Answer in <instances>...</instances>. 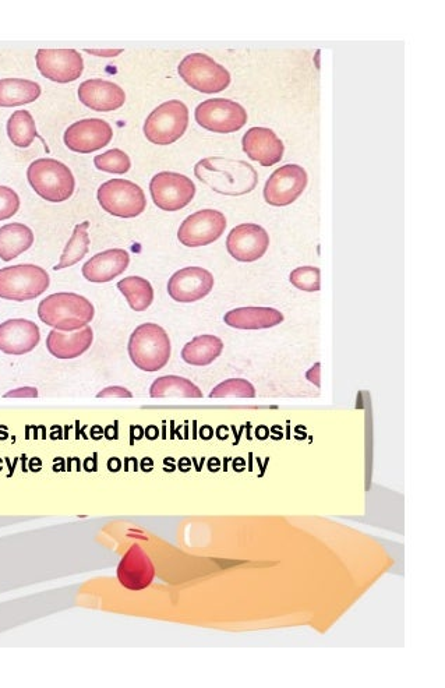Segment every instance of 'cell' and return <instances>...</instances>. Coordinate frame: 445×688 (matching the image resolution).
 I'll return each mask as SVG.
<instances>
[{"label": "cell", "instance_id": "5", "mask_svg": "<svg viewBox=\"0 0 445 688\" xmlns=\"http://www.w3.org/2000/svg\"><path fill=\"white\" fill-rule=\"evenodd\" d=\"M51 285L47 271L35 264H19L0 270V298L6 301H33Z\"/></svg>", "mask_w": 445, "mask_h": 688}, {"label": "cell", "instance_id": "37", "mask_svg": "<svg viewBox=\"0 0 445 688\" xmlns=\"http://www.w3.org/2000/svg\"><path fill=\"white\" fill-rule=\"evenodd\" d=\"M87 54L101 56V58H113L122 54L123 49H86Z\"/></svg>", "mask_w": 445, "mask_h": 688}, {"label": "cell", "instance_id": "31", "mask_svg": "<svg viewBox=\"0 0 445 688\" xmlns=\"http://www.w3.org/2000/svg\"><path fill=\"white\" fill-rule=\"evenodd\" d=\"M94 164L100 171L108 172V174L123 175L130 171L132 161L125 151L113 148L107 153L97 155L94 158Z\"/></svg>", "mask_w": 445, "mask_h": 688}, {"label": "cell", "instance_id": "32", "mask_svg": "<svg viewBox=\"0 0 445 688\" xmlns=\"http://www.w3.org/2000/svg\"><path fill=\"white\" fill-rule=\"evenodd\" d=\"M211 398H254L256 390L245 379H229L218 384L210 393Z\"/></svg>", "mask_w": 445, "mask_h": 688}, {"label": "cell", "instance_id": "24", "mask_svg": "<svg viewBox=\"0 0 445 688\" xmlns=\"http://www.w3.org/2000/svg\"><path fill=\"white\" fill-rule=\"evenodd\" d=\"M222 351H224V342L221 338L204 334L187 342L185 348L182 349V359L189 365L203 368L217 361Z\"/></svg>", "mask_w": 445, "mask_h": 688}, {"label": "cell", "instance_id": "25", "mask_svg": "<svg viewBox=\"0 0 445 688\" xmlns=\"http://www.w3.org/2000/svg\"><path fill=\"white\" fill-rule=\"evenodd\" d=\"M34 234L27 225L7 224L0 228V259L12 261L33 246Z\"/></svg>", "mask_w": 445, "mask_h": 688}, {"label": "cell", "instance_id": "33", "mask_svg": "<svg viewBox=\"0 0 445 688\" xmlns=\"http://www.w3.org/2000/svg\"><path fill=\"white\" fill-rule=\"evenodd\" d=\"M293 287L305 292L320 291V268L306 266L293 270L289 275Z\"/></svg>", "mask_w": 445, "mask_h": 688}, {"label": "cell", "instance_id": "10", "mask_svg": "<svg viewBox=\"0 0 445 688\" xmlns=\"http://www.w3.org/2000/svg\"><path fill=\"white\" fill-rule=\"evenodd\" d=\"M151 197L161 210L173 213L189 206L196 196L192 179L176 172H160L151 179Z\"/></svg>", "mask_w": 445, "mask_h": 688}, {"label": "cell", "instance_id": "8", "mask_svg": "<svg viewBox=\"0 0 445 688\" xmlns=\"http://www.w3.org/2000/svg\"><path fill=\"white\" fill-rule=\"evenodd\" d=\"M178 72L186 84L204 94L221 93L231 84L228 70L204 54L187 55Z\"/></svg>", "mask_w": 445, "mask_h": 688}, {"label": "cell", "instance_id": "34", "mask_svg": "<svg viewBox=\"0 0 445 688\" xmlns=\"http://www.w3.org/2000/svg\"><path fill=\"white\" fill-rule=\"evenodd\" d=\"M20 208L19 194L7 186H0V221L14 217Z\"/></svg>", "mask_w": 445, "mask_h": 688}, {"label": "cell", "instance_id": "30", "mask_svg": "<svg viewBox=\"0 0 445 688\" xmlns=\"http://www.w3.org/2000/svg\"><path fill=\"white\" fill-rule=\"evenodd\" d=\"M88 227H90V222L86 221L81 222V224L74 228L72 238L67 242L58 266L54 267L55 271L72 267L86 256L88 250H90V236H88L87 232Z\"/></svg>", "mask_w": 445, "mask_h": 688}, {"label": "cell", "instance_id": "6", "mask_svg": "<svg viewBox=\"0 0 445 688\" xmlns=\"http://www.w3.org/2000/svg\"><path fill=\"white\" fill-rule=\"evenodd\" d=\"M189 126V109L182 101L164 102L155 108L144 123L147 140L157 146H169L185 134Z\"/></svg>", "mask_w": 445, "mask_h": 688}, {"label": "cell", "instance_id": "19", "mask_svg": "<svg viewBox=\"0 0 445 688\" xmlns=\"http://www.w3.org/2000/svg\"><path fill=\"white\" fill-rule=\"evenodd\" d=\"M243 151L250 160L257 161L263 167H273L282 160L285 147L277 134L267 127H252L243 136Z\"/></svg>", "mask_w": 445, "mask_h": 688}, {"label": "cell", "instance_id": "28", "mask_svg": "<svg viewBox=\"0 0 445 688\" xmlns=\"http://www.w3.org/2000/svg\"><path fill=\"white\" fill-rule=\"evenodd\" d=\"M118 289L125 296L134 312H144L154 301L153 285L141 277H127L118 282Z\"/></svg>", "mask_w": 445, "mask_h": 688}, {"label": "cell", "instance_id": "12", "mask_svg": "<svg viewBox=\"0 0 445 688\" xmlns=\"http://www.w3.org/2000/svg\"><path fill=\"white\" fill-rule=\"evenodd\" d=\"M35 61L42 76L55 83H72L84 72L83 56L74 49H40Z\"/></svg>", "mask_w": 445, "mask_h": 688}, {"label": "cell", "instance_id": "1", "mask_svg": "<svg viewBox=\"0 0 445 688\" xmlns=\"http://www.w3.org/2000/svg\"><path fill=\"white\" fill-rule=\"evenodd\" d=\"M194 174L214 192L226 196H242L250 193L259 182V175L245 161L213 157L197 162Z\"/></svg>", "mask_w": 445, "mask_h": 688}, {"label": "cell", "instance_id": "35", "mask_svg": "<svg viewBox=\"0 0 445 688\" xmlns=\"http://www.w3.org/2000/svg\"><path fill=\"white\" fill-rule=\"evenodd\" d=\"M98 398H133V394L125 387L113 386L104 388L97 395Z\"/></svg>", "mask_w": 445, "mask_h": 688}, {"label": "cell", "instance_id": "23", "mask_svg": "<svg viewBox=\"0 0 445 688\" xmlns=\"http://www.w3.org/2000/svg\"><path fill=\"white\" fill-rule=\"evenodd\" d=\"M224 321L238 330H267L279 326L284 314L273 308H239L226 313Z\"/></svg>", "mask_w": 445, "mask_h": 688}, {"label": "cell", "instance_id": "17", "mask_svg": "<svg viewBox=\"0 0 445 688\" xmlns=\"http://www.w3.org/2000/svg\"><path fill=\"white\" fill-rule=\"evenodd\" d=\"M40 341V327L34 321L12 319L0 324V351L3 354L26 355L34 351Z\"/></svg>", "mask_w": 445, "mask_h": 688}, {"label": "cell", "instance_id": "27", "mask_svg": "<svg viewBox=\"0 0 445 688\" xmlns=\"http://www.w3.org/2000/svg\"><path fill=\"white\" fill-rule=\"evenodd\" d=\"M153 398H203V393L192 381L179 376H164L150 388Z\"/></svg>", "mask_w": 445, "mask_h": 688}, {"label": "cell", "instance_id": "36", "mask_svg": "<svg viewBox=\"0 0 445 688\" xmlns=\"http://www.w3.org/2000/svg\"><path fill=\"white\" fill-rule=\"evenodd\" d=\"M38 390L34 387L17 388L5 394V398H37Z\"/></svg>", "mask_w": 445, "mask_h": 688}, {"label": "cell", "instance_id": "11", "mask_svg": "<svg viewBox=\"0 0 445 688\" xmlns=\"http://www.w3.org/2000/svg\"><path fill=\"white\" fill-rule=\"evenodd\" d=\"M226 229V218L221 211H197L182 222L178 239L187 248H201L218 241Z\"/></svg>", "mask_w": 445, "mask_h": 688}, {"label": "cell", "instance_id": "15", "mask_svg": "<svg viewBox=\"0 0 445 688\" xmlns=\"http://www.w3.org/2000/svg\"><path fill=\"white\" fill-rule=\"evenodd\" d=\"M214 288V277L201 267H186L176 271L168 282V294L173 301L193 303L206 298Z\"/></svg>", "mask_w": 445, "mask_h": 688}, {"label": "cell", "instance_id": "14", "mask_svg": "<svg viewBox=\"0 0 445 688\" xmlns=\"http://www.w3.org/2000/svg\"><path fill=\"white\" fill-rule=\"evenodd\" d=\"M113 130L108 122L102 119H83L67 127L65 132L66 147L74 153L91 154L111 143Z\"/></svg>", "mask_w": 445, "mask_h": 688}, {"label": "cell", "instance_id": "20", "mask_svg": "<svg viewBox=\"0 0 445 688\" xmlns=\"http://www.w3.org/2000/svg\"><path fill=\"white\" fill-rule=\"evenodd\" d=\"M81 104L97 112H112L122 108L126 102L123 88L112 81L94 79L81 83L79 87Z\"/></svg>", "mask_w": 445, "mask_h": 688}, {"label": "cell", "instance_id": "16", "mask_svg": "<svg viewBox=\"0 0 445 688\" xmlns=\"http://www.w3.org/2000/svg\"><path fill=\"white\" fill-rule=\"evenodd\" d=\"M270 236L257 224H242L232 229L226 239V249L233 259L253 263L266 254Z\"/></svg>", "mask_w": 445, "mask_h": 688}, {"label": "cell", "instance_id": "9", "mask_svg": "<svg viewBox=\"0 0 445 688\" xmlns=\"http://www.w3.org/2000/svg\"><path fill=\"white\" fill-rule=\"evenodd\" d=\"M194 116L201 127L221 134L238 132L247 122L246 109L238 102L225 98L201 102Z\"/></svg>", "mask_w": 445, "mask_h": 688}, {"label": "cell", "instance_id": "4", "mask_svg": "<svg viewBox=\"0 0 445 688\" xmlns=\"http://www.w3.org/2000/svg\"><path fill=\"white\" fill-rule=\"evenodd\" d=\"M31 188L49 203H63L73 196L76 181L69 167L52 158L34 161L27 169Z\"/></svg>", "mask_w": 445, "mask_h": 688}, {"label": "cell", "instance_id": "29", "mask_svg": "<svg viewBox=\"0 0 445 688\" xmlns=\"http://www.w3.org/2000/svg\"><path fill=\"white\" fill-rule=\"evenodd\" d=\"M7 136L16 147L27 148L37 139V126L28 111H16L7 121Z\"/></svg>", "mask_w": 445, "mask_h": 688}, {"label": "cell", "instance_id": "3", "mask_svg": "<svg viewBox=\"0 0 445 688\" xmlns=\"http://www.w3.org/2000/svg\"><path fill=\"white\" fill-rule=\"evenodd\" d=\"M129 356L134 365L144 372H158L171 359V340L167 331L154 323L141 324L130 335Z\"/></svg>", "mask_w": 445, "mask_h": 688}, {"label": "cell", "instance_id": "26", "mask_svg": "<svg viewBox=\"0 0 445 688\" xmlns=\"http://www.w3.org/2000/svg\"><path fill=\"white\" fill-rule=\"evenodd\" d=\"M41 95V86L26 79L0 80V107L13 108L31 104Z\"/></svg>", "mask_w": 445, "mask_h": 688}, {"label": "cell", "instance_id": "21", "mask_svg": "<svg viewBox=\"0 0 445 688\" xmlns=\"http://www.w3.org/2000/svg\"><path fill=\"white\" fill-rule=\"evenodd\" d=\"M130 256L123 249H109L95 254L83 266V275L87 281L104 284L118 278L127 270Z\"/></svg>", "mask_w": 445, "mask_h": 688}, {"label": "cell", "instance_id": "22", "mask_svg": "<svg viewBox=\"0 0 445 688\" xmlns=\"http://www.w3.org/2000/svg\"><path fill=\"white\" fill-rule=\"evenodd\" d=\"M94 341V331L90 326L74 333L52 330L48 334L47 348L49 354L58 359H76L86 354Z\"/></svg>", "mask_w": 445, "mask_h": 688}, {"label": "cell", "instance_id": "7", "mask_svg": "<svg viewBox=\"0 0 445 688\" xmlns=\"http://www.w3.org/2000/svg\"><path fill=\"white\" fill-rule=\"evenodd\" d=\"M98 203L113 217L136 218L146 211L147 199L143 189L126 179H112L100 186Z\"/></svg>", "mask_w": 445, "mask_h": 688}, {"label": "cell", "instance_id": "38", "mask_svg": "<svg viewBox=\"0 0 445 688\" xmlns=\"http://www.w3.org/2000/svg\"><path fill=\"white\" fill-rule=\"evenodd\" d=\"M307 379L316 384L317 387H320V363H316L314 368L307 372Z\"/></svg>", "mask_w": 445, "mask_h": 688}, {"label": "cell", "instance_id": "2", "mask_svg": "<svg viewBox=\"0 0 445 688\" xmlns=\"http://www.w3.org/2000/svg\"><path fill=\"white\" fill-rule=\"evenodd\" d=\"M94 314L93 303L72 292L49 295L38 306V317L42 323L63 333L87 327L93 321Z\"/></svg>", "mask_w": 445, "mask_h": 688}, {"label": "cell", "instance_id": "18", "mask_svg": "<svg viewBox=\"0 0 445 688\" xmlns=\"http://www.w3.org/2000/svg\"><path fill=\"white\" fill-rule=\"evenodd\" d=\"M155 578V568L150 556L133 545L123 556L118 567V580L129 591H143L150 587Z\"/></svg>", "mask_w": 445, "mask_h": 688}, {"label": "cell", "instance_id": "13", "mask_svg": "<svg viewBox=\"0 0 445 688\" xmlns=\"http://www.w3.org/2000/svg\"><path fill=\"white\" fill-rule=\"evenodd\" d=\"M307 186V174L299 165H285L268 178L264 199L270 206L285 207L299 199Z\"/></svg>", "mask_w": 445, "mask_h": 688}]
</instances>
